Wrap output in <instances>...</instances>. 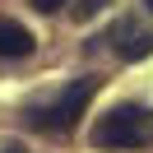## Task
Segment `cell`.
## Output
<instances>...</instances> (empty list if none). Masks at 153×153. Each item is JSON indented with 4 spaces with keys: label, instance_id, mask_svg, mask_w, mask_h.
I'll return each instance as SVG.
<instances>
[{
    "label": "cell",
    "instance_id": "obj_1",
    "mask_svg": "<svg viewBox=\"0 0 153 153\" xmlns=\"http://www.w3.org/2000/svg\"><path fill=\"white\" fill-rule=\"evenodd\" d=\"M93 144L97 149H144V144H153V111L134 107V102L111 107L107 116H97Z\"/></svg>",
    "mask_w": 153,
    "mask_h": 153
},
{
    "label": "cell",
    "instance_id": "obj_2",
    "mask_svg": "<svg viewBox=\"0 0 153 153\" xmlns=\"http://www.w3.org/2000/svg\"><path fill=\"white\" fill-rule=\"evenodd\" d=\"M97 93V79H74V84L65 88V93L56 97L51 107H42L33 121H37V130H51V134H70L79 125V116L88 111V102H93Z\"/></svg>",
    "mask_w": 153,
    "mask_h": 153
},
{
    "label": "cell",
    "instance_id": "obj_3",
    "mask_svg": "<svg viewBox=\"0 0 153 153\" xmlns=\"http://www.w3.org/2000/svg\"><path fill=\"white\" fill-rule=\"evenodd\" d=\"M116 51H121V60H144V56H153V33L149 28H134V23H121L116 28Z\"/></svg>",
    "mask_w": 153,
    "mask_h": 153
},
{
    "label": "cell",
    "instance_id": "obj_4",
    "mask_svg": "<svg viewBox=\"0 0 153 153\" xmlns=\"http://www.w3.org/2000/svg\"><path fill=\"white\" fill-rule=\"evenodd\" d=\"M33 47H37V42H33V33L23 28V23H14V19H0V56H5V60H19V56H28Z\"/></svg>",
    "mask_w": 153,
    "mask_h": 153
},
{
    "label": "cell",
    "instance_id": "obj_5",
    "mask_svg": "<svg viewBox=\"0 0 153 153\" xmlns=\"http://www.w3.org/2000/svg\"><path fill=\"white\" fill-rule=\"evenodd\" d=\"M60 5H70V0H33V10H42V14H56Z\"/></svg>",
    "mask_w": 153,
    "mask_h": 153
},
{
    "label": "cell",
    "instance_id": "obj_6",
    "mask_svg": "<svg viewBox=\"0 0 153 153\" xmlns=\"http://www.w3.org/2000/svg\"><path fill=\"white\" fill-rule=\"evenodd\" d=\"M5 153H23V149H5Z\"/></svg>",
    "mask_w": 153,
    "mask_h": 153
},
{
    "label": "cell",
    "instance_id": "obj_7",
    "mask_svg": "<svg viewBox=\"0 0 153 153\" xmlns=\"http://www.w3.org/2000/svg\"><path fill=\"white\" fill-rule=\"evenodd\" d=\"M144 5H149V10H153V0H144Z\"/></svg>",
    "mask_w": 153,
    "mask_h": 153
}]
</instances>
